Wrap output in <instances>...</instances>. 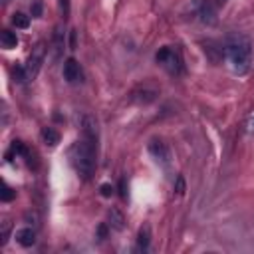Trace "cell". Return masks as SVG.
<instances>
[{"label":"cell","mask_w":254,"mask_h":254,"mask_svg":"<svg viewBox=\"0 0 254 254\" xmlns=\"http://www.w3.org/2000/svg\"><path fill=\"white\" fill-rule=\"evenodd\" d=\"M14 238H16L18 244H22V246L28 248V246H32L36 242V232L32 228H28V226L26 228H18L16 234H14Z\"/></svg>","instance_id":"obj_9"},{"label":"cell","mask_w":254,"mask_h":254,"mask_svg":"<svg viewBox=\"0 0 254 254\" xmlns=\"http://www.w3.org/2000/svg\"><path fill=\"white\" fill-rule=\"evenodd\" d=\"M2 2H4V4H8V2H10V0H2Z\"/></svg>","instance_id":"obj_25"},{"label":"cell","mask_w":254,"mask_h":254,"mask_svg":"<svg viewBox=\"0 0 254 254\" xmlns=\"http://www.w3.org/2000/svg\"><path fill=\"white\" fill-rule=\"evenodd\" d=\"M97 232H99V238H105V234H107V228H105V224H101Z\"/></svg>","instance_id":"obj_22"},{"label":"cell","mask_w":254,"mask_h":254,"mask_svg":"<svg viewBox=\"0 0 254 254\" xmlns=\"http://www.w3.org/2000/svg\"><path fill=\"white\" fill-rule=\"evenodd\" d=\"M44 56H46V48H44V44H38V46L32 50L28 62L24 64L26 81H32V79L38 75V71H40V67H42V64H44Z\"/></svg>","instance_id":"obj_4"},{"label":"cell","mask_w":254,"mask_h":254,"mask_svg":"<svg viewBox=\"0 0 254 254\" xmlns=\"http://www.w3.org/2000/svg\"><path fill=\"white\" fill-rule=\"evenodd\" d=\"M224 54L234 73L244 75L252 65V44L244 34H232L224 42Z\"/></svg>","instance_id":"obj_1"},{"label":"cell","mask_w":254,"mask_h":254,"mask_svg":"<svg viewBox=\"0 0 254 254\" xmlns=\"http://www.w3.org/2000/svg\"><path fill=\"white\" fill-rule=\"evenodd\" d=\"M155 60H157V64L167 71V73H171V75H181L183 73V56H181V52L177 50V48H173V46H165V48H161L159 52H157V56H155Z\"/></svg>","instance_id":"obj_3"},{"label":"cell","mask_w":254,"mask_h":254,"mask_svg":"<svg viewBox=\"0 0 254 254\" xmlns=\"http://www.w3.org/2000/svg\"><path fill=\"white\" fill-rule=\"evenodd\" d=\"M99 190H101V196H111V194H113V187H111V185H107V183H105V185H101V187H99Z\"/></svg>","instance_id":"obj_18"},{"label":"cell","mask_w":254,"mask_h":254,"mask_svg":"<svg viewBox=\"0 0 254 254\" xmlns=\"http://www.w3.org/2000/svg\"><path fill=\"white\" fill-rule=\"evenodd\" d=\"M147 149H149V155L157 161V163H161V165H169V161H171V151H169V147L161 141V139H151L149 141V145H147Z\"/></svg>","instance_id":"obj_5"},{"label":"cell","mask_w":254,"mask_h":254,"mask_svg":"<svg viewBox=\"0 0 254 254\" xmlns=\"http://www.w3.org/2000/svg\"><path fill=\"white\" fill-rule=\"evenodd\" d=\"M8 234H10V222L4 220L2 222V230H0V246H4L8 242Z\"/></svg>","instance_id":"obj_16"},{"label":"cell","mask_w":254,"mask_h":254,"mask_svg":"<svg viewBox=\"0 0 254 254\" xmlns=\"http://www.w3.org/2000/svg\"><path fill=\"white\" fill-rule=\"evenodd\" d=\"M107 218H109V226H111V228L123 230V226H125V216H123L117 208H111V210L107 212Z\"/></svg>","instance_id":"obj_11"},{"label":"cell","mask_w":254,"mask_h":254,"mask_svg":"<svg viewBox=\"0 0 254 254\" xmlns=\"http://www.w3.org/2000/svg\"><path fill=\"white\" fill-rule=\"evenodd\" d=\"M79 125H81V133H83L81 137H85V139H89V141L97 143L99 129H97V121H95V117H93V115H89V113H85V115H81Z\"/></svg>","instance_id":"obj_6"},{"label":"cell","mask_w":254,"mask_h":254,"mask_svg":"<svg viewBox=\"0 0 254 254\" xmlns=\"http://www.w3.org/2000/svg\"><path fill=\"white\" fill-rule=\"evenodd\" d=\"M32 16H36V18H40V16H42V4H40L38 0L32 4Z\"/></svg>","instance_id":"obj_19"},{"label":"cell","mask_w":254,"mask_h":254,"mask_svg":"<svg viewBox=\"0 0 254 254\" xmlns=\"http://www.w3.org/2000/svg\"><path fill=\"white\" fill-rule=\"evenodd\" d=\"M198 14H200V20H202V22H208V24H212V22L216 20V18H214V8H212V4H210V2L202 4Z\"/></svg>","instance_id":"obj_14"},{"label":"cell","mask_w":254,"mask_h":254,"mask_svg":"<svg viewBox=\"0 0 254 254\" xmlns=\"http://www.w3.org/2000/svg\"><path fill=\"white\" fill-rule=\"evenodd\" d=\"M95 153H97V143L81 137L77 139L71 149H69V161L75 169V173L81 179H89L95 171Z\"/></svg>","instance_id":"obj_2"},{"label":"cell","mask_w":254,"mask_h":254,"mask_svg":"<svg viewBox=\"0 0 254 254\" xmlns=\"http://www.w3.org/2000/svg\"><path fill=\"white\" fill-rule=\"evenodd\" d=\"M12 24L20 30H26L30 26V16H26L24 12H14L12 14Z\"/></svg>","instance_id":"obj_15"},{"label":"cell","mask_w":254,"mask_h":254,"mask_svg":"<svg viewBox=\"0 0 254 254\" xmlns=\"http://www.w3.org/2000/svg\"><path fill=\"white\" fill-rule=\"evenodd\" d=\"M185 192V181L183 177H177V194H183Z\"/></svg>","instance_id":"obj_20"},{"label":"cell","mask_w":254,"mask_h":254,"mask_svg":"<svg viewBox=\"0 0 254 254\" xmlns=\"http://www.w3.org/2000/svg\"><path fill=\"white\" fill-rule=\"evenodd\" d=\"M0 44H2L4 50H12V48L18 46V36L10 30H2L0 32Z\"/></svg>","instance_id":"obj_10"},{"label":"cell","mask_w":254,"mask_h":254,"mask_svg":"<svg viewBox=\"0 0 254 254\" xmlns=\"http://www.w3.org/2000/svg\"><path fill=\"white\" fill-rule=\"evenodd\" d=\"M60 8H62L64 16H67V12H69V0H60Z\"/></svg>","instance_id":"obj_21"},{"label":"cell","mask_w":254,"mask_h":254,"mask_svg":"<svg viewBox=\"0 0 254 254\" xmlns=\"http://www.w3.org/2000/svg\"><path fill=\"white\" fill-rule=\"evenodd\" d=\"M42 139L48 147H56L60 143V133L54 129V127H44L42 129Z\"/></svg>","instance_id":"obj_12"},{"label":"cell","mask_w":254,"mask_h":254,"mask_svg":"<svg viewBox=\"0 0 254 254\" xmlns=\"http://www.w3.org/2000/svg\"><path fill=\"white\" fill-rule=\"evenodd\" d=\"M228 0H216V6H224Z\"/></svg>","instance_id":"obj_24"},{"label":"cell","mask_w":254,"mask_h":254,"mask_svg":"<svg viewBox=\"0 0 254 254\" xmlns=\"http://www.w3.org/2000/svg\"><path fill=\"white\" fill-rule=\"evenodd\" d=\"M248 131H254V117L248 121Z\"/></svg>","instance_id":"obj_23"},{"label":"cell","mask_w":254,"mask_h":254,"mask_svg":"<svg viewBox=\"0 0 254 254\" xmlns=\"http://www.w3.org/2000/svg\"><path fill=\"white\" fill-rule=\"evenodd\" d=\"M157 97V91L155 89H149V87H139L131 93V99L135 103H151L153 99Z\"/></svg>","instance_id":"obj_8"},{"label":"cell","mask_w":254,"mask_h":254,"mask_svg":"<svg viewBox=\"0 0 254 254\" xmlns=\"http://www.w3.org/2000/svg\"><path fill=\"white\" fill-rule=\"evenodd\" d=\"M16 196V190H12L8 185H4V190H2V200L4 202H8V200H12Z\"/></svg>","instance_id":"obj_17"},{"label":"cell","mask_w":254,"mask_h":254,"mask_svg":"<svg viewBox=\"0 0 254 254\" xmlns=\"http://www.w3.org/2000/svg\"><path fill=\"white\" fill-rule=\"evenodd\" d=\"M64 77H65L67 83H77V81H81L83 73H81V67H79L77 60L67 58V60L64 62Z\"/></svg>","instance_id":"obj_7"},{"label":"cell","mask_w":254,"mask_h":254,"mask_svg":"<svg viewBox=\"0 0 254 254\" xmlns=\"http://www.w3.org/2000/svg\"><path fill=\"white\" fill-rule=\"evenodd\" d=\"M149 242H151V228L145 224L139 228V234H137V246L141 250H147L149 248Z\"/></svg>","instance_id":"obj_13"}]
</instances>
